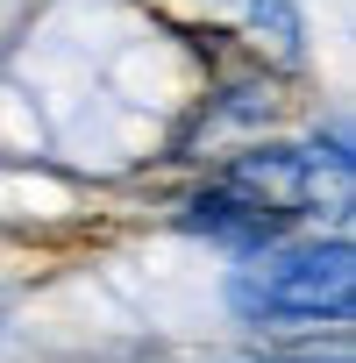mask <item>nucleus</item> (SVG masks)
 <instances>
[{
    "label": "nucleus",
    "instance_id": "obj_3",
    "mask_svg": "<svg viewBox=\"0 0 356 363\" xmlns=\"http://www.w3.org/2000/svg\"><path fill=\"white\" fill-rule=\"evenodd\" d=\"M221 178H228L235 193H250V200L292 214V221L321 207V150H299V143H257V150L228 157Z\"/></svg>",
    "mask_w": 356,
    "mask_h": 363
},
{
    "label": "nucleus",
    "instance_id": "obj_1",
    "mask_svg": "<svg viewBox=\"0 0 356 363\" xmlns=\"http://www.w3.org/2000/svg\"><path fill=\"white\" fill-rule=\"evenodd\" d=\"M356 306V278H349V235L328 242H278L264 257H250L228 278V313L243 328H342Z\"/></svg>",
    "mask_w": 356,
    "mask_h": 363
},
{
    "label": "nucleus",
    "instance_id": "obj_4",
    "mask_svg": "<svg viewBox=\"0 0 356 363\" xmlns=\"http://www.w3.org/2000/svg\"><path fill=\"white\" fill-rule=\"evenodd\" d=\"M243 15H250V29L264 36V43H278L285 57H299V8H292V0H243Z\"/></svg>",
    "mask_w": 356,
    "mask_h": 363
},
{
    "label": "nucleus",
    "instance_id": "obj_6",
    "mask_svg": "<svg viewBox=\"0 0 356 363\" xmlns=\"http://www.w3.org/2000/svg\"><path fill=\"white\" fill-rule=\"evenodd\" d=\"M264 363H349V356L335 349V356H264Z\"/></svg>",
    "mask_w": 356,
    "mask_h": 363
},
{
    "label": "nucleus",
    "instance_id": "obj_5",
    "mask_svg": "<svg viewBox=\"0 0 356 363\" xmlns=\"http://www.w3.org/2000/svg\"><path fill=\"white\" fill-rule=\"evenodd\" d=\"M214 121H243V128L271 121V86H264V79H228V86L214 93Z\"/></svg>",
    "mask_w": 356,
    "mask_h": 363
},
{
    "label": "nucleus",
    "instance_id": "obj_2",
    "mask_svg": "<svg viewBox=\"0 0 356 363\" xmlns=\"http://www.w3.org/2000/svg\"><path fill=\"white\" fill-rule=\"evenodd\" d=\"M178 228L186 235H207L214 250H228V257H264V250H278L299 221L292 214H278V207H264V200H250V193H235L228 178H207V186H193L186 200H178Z\"/></svg>",
    "mask_w": 356,
    "mask_h": 363
}]
</instances>
